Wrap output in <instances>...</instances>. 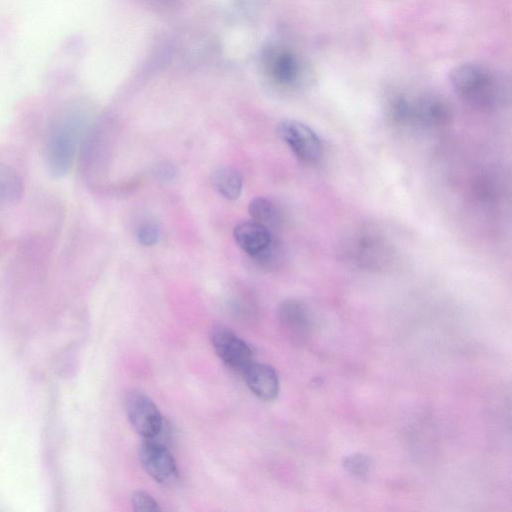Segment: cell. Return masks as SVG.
Returning a JSON list of instances; mask_svg holds the SVG:
<instances>
[{"mask_svg":"<svg viewBox=\"0 0 512 512\" xmlns=\"http://www.w3.org/2000/svg\"><path fill=\"white\" fill-rule=\"evenodd\" d=\"M87 123L88 114L77 102L64 104L51 119L45 137L44 158L53 177H63L70 171Z\"/></svg>","mask_w":512,"mask_h":512,"instance_id":"obj_1","label":"cell"},{"mask_svg":"<svg viewBox=\"0 0 512 512\" xmlns=\"http://www.w3.org/2000/svg\"><path fill=\"white\" fill-rule=\"evenodd\" d=\"M455 93L479 108H494L504 102L507 88L496 73L477 64H461L449 74Z\"/></svg>","mask_w":512,"mask_h":512,"instance_id":"obj_2","label":"cell"},{"mask_svg":"<svg viewBox=\"0 0 512 512\" xmlns=\"http://www.w3.org/2000/svg\"><path fill=\"white\" fill-rule=\"evenodd\" d=\"M346 259L361 268H384L392 259V248L378 230L364 228L355 232L345 245Z\"/></svg>","mask_w":512,"mask_h":512,"instance_id":"obj_3","label":"cell"},{"mask_svg":"<svg viewBox=\"0 0 512 512\" xmlns=\"http://www.w3.org/2000/svg\"><path fill=\"white\" fill-rule=\"evenodd\" d=\"M261 65L267 77L279 86H295L302 76L298 56L282 45L271 44L265 47L261 53Z\"/></svg>","mask_w":512,"mask_h":512,"instance_id":"obj_4","label":"cell"},{"mask_svg":"<svg viewBox=\"0 0 512 512\" xmlns=\"http://www.w3.org/2000/svg\"><path fill=\"white\" fill-rule=\"evenodd\" d=\"M277 133L302 162L312 164L322 157V141L305 123L293 119L283 120L278 125Z\"/></svg>","mask_w":512,"mask_h":512,"instance_id":"obj_5","label":"cell"},{"mask_svg":"<svg viewBox=\"0 0 512 512\" xmlns=\"http://www.w3.org/2000/svg\"><path fill=\"white\" fill-rule=\"evenodd\" d=\"M128 420L134 430L146 439L156 438L164 421L156 404L142 392H130L125 401Z\"/></svg>","mask_w":512,"mask_h":512,"instance_id":"obj_6","label":"cell"},{"mask_svg":"<svg viewBox=\"0 0 512 512\" xmlns=\"http://www.w3.org/2000/svg\"><path fill=\"white\" fill-rule=\"evenodd\" d=\"M210 341L219 358L229 367L242 372L253 361L252 348L227 327L211 329Z\"/></svg>","mask_w":512,"mask_h":512,"instance_id":"obj_7","label":"cell"},{"mask_svg":"<svg viewBox=\"0 0 512 512\" xmlns=\"http://www.w3.org/2000/svg\"><path fill=\"white\" fill-rule=\"evenodd\" d=\"M139 460L146 473L159 483L167 484L177 477V466L172 454L154 439L142 443Z\"/></svg>","mask_w":512,"mask_h":512,"instance_id":"obj_8","label":"cell"},{"mask_svg":"<svg viewBox=\"0 0 512 512\" xmlns=\"http://www.w3.org/2000/svg\"><path fill=\"white\" fill-rule=\"evenodd\" d=\"M233 235L238 246L251 257L268 260L272 255V236L268 228L256 221L235 226Z\"/></svg>","mask_w":512,"mask_h":512,"instance_id":"obj_9","label":"cell"},{"mask_svg":"<svg viewBox=\"0 0 512 512\" xmlns=\"http://www.w3.org/2000/svg\"><path fill=\"white\" fill-rule=\"evenodd\" d=\"M452 116L450 105L439 96H423L414 101V126L442 128L451 122Z\"/></svg>","mask_w":512,"mask_h":512,"instance_id":"obj_10","label":"cell"},{"mask_svg":"<svg viewBox=\"0 0 512 512\" xmlns=\"http://www.w3.org/2000/svg\"><path fill=\"white\" fill-rule=\"evenodd\" d=\"M242 374L250 390L263 401H272L279 392V379L275 369L267 364L251 362Z\"/></svg>","mask_w":512,"mask_h":512,"instance_id":"obj_11","label":"cell"},{"mask_svg":"<svg viewBox=\"0 0 512 512\" xmlns=\"http://www.w3.org/2000/svg\"><path fill=\"white\" fill-rule=\"evenodd\" d=\"M279 321L285 332L296 340L303 339L309 332L308 310L298 300H285L279 306Z\"/></svg>","mask_w":512,"mask_h":512,"instance_id":"obj_12","label":"cell"},{"mask_svg":"<svg viewBox=\"0 0 512 512\" xmlns=\"http://www.w3.org/2000/svg\"><path fill=\"white\" fill-rule=\"evenodd\" d=\"M23 193L22 177L15 169L0 161V211L15 206Z\"/></svg>","mask_w":512,"mask_h":512,"instance_id":"obj_13","label":"cell"},{"mask_svg":"<svg viewBox=\"0 0 512 512\" xmlns=\"http://www.w3.org/2000/svg\"><path fill=\"white\" fill-rule=\"evenodd\" d=\"M213 182L218 192L228 200H235L241 194L243 179L232 167L217 169L213 175Z\"/></svg>","mask_w":512,"mask_h":512,"instance_id":"obj_14","label":"cell"},{"mask_svg":"<svg viewBox=\"0 0 512 512\" xmlns=\"http://www.w3.org/2000/svg\"><path fill=\"white\" fill-rule=\"evenodd\" d=\"M248 211L253 221L260 223L269 230L275 228L280 221L279 211L274 203L263 197L254 198L249 203Z\"/></svg>","mask_w":512,"mask_h":512,"instance_id":"obj_15","label":"cell"},{"mask_svg":"<svg viewBox=\"0 0 512 512\" xmlns=\"http://www.w3.org/2000/svg\"><path fill=\"white\" fill-rule=\"evenodd\" d=\"M387 114L394 124L400 126L414 125V101L406 96L397 95L389 101Z\"/></svg>","mask_w":512,"mask_h":512,"instance_id":"obj_16","label":"cell"},{"mask_svg":"<svg viewBox=\"0 0 512 512\" xmlns=\"http://www.w3.org/2000/svg\"><path fill=\"white\" fill-rule=\"evenodd\" d=\"M372 460L367 455L356 453L343 460L344 469L354 478L364 480L372 470Z\"/></svg>","mask_w":512,"mask_h":512,"instance_id":"obj_17","label":"cell"},{"mask_svg":"<svg viewBox=\"0 0 512 512\" xmlns=\"http://www.w3.org/2000/svg\"><path fill=\"white\" fill-rule=\"evenodd\" d=\"M132 504L134 510L138 512H151L161 510L157 501L143 491H137L133 494Z\"/></svg>","mask_w":512,"mask_h":512,"instance_id":"obj_18","label":"cell"},{"mask_svg":"<svg viewBox=\"0 0 512 512\" xmlns=\"http://www.w3.org/2000/svg\"><path fill=\"white\" fill-rule=\"evenodd\" d=\"M138 241L144 246L154 245L159 238L158 228L151 223L140 226L137 232Z\"/></svg>","mask_w":512,"mask_h":512,"instance_id":"obj_19","label":"cell"},{"mask_svg":"<svg viewBox=\"0 0 512 512\" xmlns=\"http://www.w3.org/2000/svg\"><path fill=\"white\" fill-rule=\"evenodd\" d=\"M145 6L155 11H164L171 8L176 0H140Z\"/></svg>","mask_w":512,"mask_h":512,"instance_id":"obj_20","label":"cell"}]
</instances>
